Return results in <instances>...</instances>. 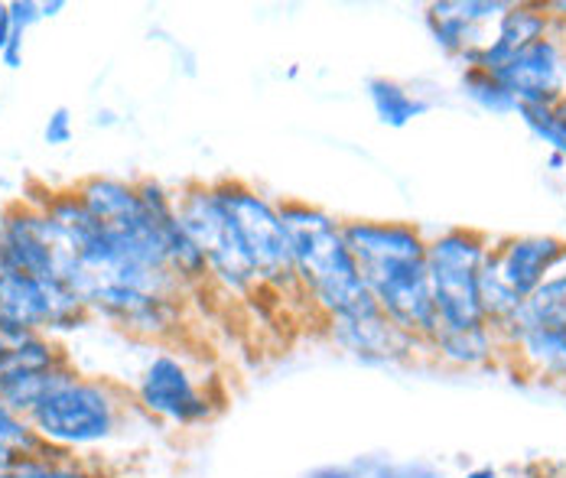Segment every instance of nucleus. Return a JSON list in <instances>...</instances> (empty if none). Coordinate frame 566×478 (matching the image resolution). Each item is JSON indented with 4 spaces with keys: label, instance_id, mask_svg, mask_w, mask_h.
Returning <instances> with one entry per match:
<instances>
[{
    "label": "nucleus",
    "instance_id": "obj_1",
    "mask_svg": "<svg viewBox=\"0 0 566 478\" xmlns=\"http://www.w3.org/2000/svg\"><path fill=\"white\" fill-rule=\"evenodd\" d=\"M283 225L293 247L300 290L316 319H352L378 312L368 284L361 280L355 257L342 235V219L323 205L303 199H281Z\"/></svg>",
    "mask_w": 566,
    "mask_h": 478
},
{
    "label": "nucleus",
    "instance_id": "obj_2",
    "mask_svg": "<svg viewBox=\"0 0 566 478\" xmlns=\"http://www.w3.org/2000/svg\"><path fill=\"white\" fill-rule=\"evenodd\" d=\"M130 414H137L134 401L117 381L69 364L56 384L30 407L27 419L46 449L82 459V453L112 446Z\"/></svg>",
    "mask_w": 566,
    "mask_h": 478
},
{
    "label": "nucleus",
    "instance_id": "obj_3",
    "mask_svg": "<svg viewBox=\"0 0 566 478\" xmlns=\"http://www.w3.org/2000/svg\"><path fill=\"white\" fill-rule=\"evenodd\" d=\"M228 219L238 232V241L258 274L261 294H271L277 299H303L296 264H293V247L283 225L281 199L268 195L264 189L251 185L234 177H219L212 180Z\"/></svg>",
    "mask_w": 566,
    "mask_h": 478
},
{
    "label": "nucleus",
    "instance_id": "obj_4",
    "mask_svg": "<svg viewBox=\"0 0 566 478\" xmlns=\"http://www.w3.org/2000/svg\"><path fill=\"white\" fill-rule=\"evenodd\" d=\"M130 401L137 414L170 429H199L226 407V394L219 391V384L176 349H157L144 361Z\"/></svg>",
    "mask_w": 566,
    "mask_h": 478
},
{
    "label": "nucleus",
    "instance_id": "obj_5",
    "mask_svg": "<svg viewBox=\"0 0 566 478\" xmlns=\"http://www.w3.org/2000/svg\"><path fill=\"white\" fill-rule=\"evenodd\" d=\"M176 212L182 229L192 235L196 247L206 257L209 267V284L219 287L231 299H258L261 284L258 274L238 241V232L228 219L226 205L216 192L212 182L189 180L176 192Z\"/></svg>",
    "mask_w": 566,
    "mask_h": 478
},
{
    "label": "nucleus",
    "instance_id": "obj_6",
    "mask_svg": "<svg viewBox=\"0 0 566 478\" xmlns=\"http://www.w3.org/2000/svg\"><path fill=\"white\" fill-rule=\"evenodd\" d=\"M492 254V238L475 229H447L427 238V274L443 329L485 326L479 306V274Z\"/></svg>",
    "mask_w": 566,
    "mask_h": 478
},
{
    "label": "nucleus",
    "instance_id": "obj_7",
    "mask_svg": "<svg viewBox=\"0 0 566 478\" xmlns=\"http://www.w3.org/2000/svg\"><path fill=\"white\" fill-rule=\"evenodd\" d=\"M0 319L36 332V336H69L92 322L88 306L59 277H33L23 270H0Z\"/></svg>",
    "mask_w": 566,
    "mask_h": 478
},
{
    "label": "nucleus",
    "instance_id": "obj_8",
    "mask_svg": "<svg viewBox=\"0 0 566 478\" xmlns=\"http://www.w3.org/2000/svg\"><path fill=\"white\" fill-rule=\"evenodd\" d=\"M342 235L368 290L427 264V235L413 222L395 219H342Z\"/></svg>",
    "mask_w": 566,
    "mask_h": 478
},
{
    "label": "nucleus",
    "instance_id": "obj_9",
    "mask_svg": "<svg viewBox=\"0 0 566 478\" xmlns=\"http://www.w3.org/2000/svg\"><path fill=\"white\" fill-rule=\"evenodd\" d=\"M0 270H23L33 277H59V241L43 209L20 195L0 209Z\"/></svg>",
    "mask_w": 566,
    "mask_h": 478
},
{
    "label": "nucleus",
    "instance_id": "obj_10",
    "mask_svg": "<svg viewBox=\"0 0 566 478\" xmlns=\"http://www.w3.org/2000/svg\"><path fill=\"white\" fill-rule=\"evenodd\" d=\"M509 10V3L502 0H440L430 3L423 13V23L433 36V43L462 62V68L472 62V56L489 43L492 26L499 23V17Z\"/></svg>",
    "mask_w": 566,
    "mask_h": 478
},
{
    "label": "nucleus",
    "instance_id": "obj_11",
    "mask_svg": "<svg viewBox=\"0 0 566 478\" xmlns=\"http://www.w3.org/2000/svg\"><path fill=\"white\" fill-rule=\"evenodd\" d=\"M492 75L509 88L517 108L521 105H557L560 98H566V53L554 33L531 43L517 56H511Z\"/></svg>",
    "mask_w": 566,
    "mask_h": 478
},
{
    "label": "nucleus",
    "instance_id": "obj_12",
    "mask_svg": "<svg viewBox=\"0 0 566 478\" xmlns=\"http://www.w3.org/2000/svg\"><path fill=\"white\" fill-rule=\"evenodd\" d=\"M323 336L355 361L365 364H403V361L427 355L420 342L403 336L391 319L378 312L352 316V319H333L323 326Z\"/></svg>",
    "mask_w": 566,
    "mask_h": 478
},
{
    "label": "nucleus",
    "instance_id": "obj_13",
    "mask_svg": "<svg viewBox=\"0 0 566 478\" xmlns=\"http://www.w3.org/2000/svg\"><path fill=\"white\" fill-rule=\"evenodd\" d=\"M566 261V241L557 235H509L492 241V264L521 299H527Z\"/></svg>",
    "mask_w": 566,
    "mask_h": 478
},
{
    "label": "nucleus",
    "instance_id": "obj_14",
    "mask_svg": "<svg viewBox=\"0 0 566 478\" xmlns=\"http://www.w3.org/2000/svg\"><path fill=\"white\" fill-rule=\"evenodd\" d=\"M554 17L547 13V3H509V10L499 17L492 26L489 43L472 56L465 68H482V72H499L511 56L527 50L531 43L544 40L554 33Z\"/></svg>",
    "mask_w": 566,
    "mask_h": 478
},
{
    "label": "nucleus",
    "instance_id": "obj_15",
    "mask_svg": "<svg viewBox=\"0 0 566 478\" xmlns=\"http://www.w3.org/2000/svg\"><path fill=\"white\" fill-rule=\"evenodd\" d=\"M505 364L534 381L566 387V329L524 326L505 346Z\"/></svg>",
    "mask_w": 566,
    "mask_h": 478
},
{
    "label": "nucleus",
    "instance_id": "obj_16",
    "mask_svg": "<svg viewBox=\"0 0 566 478\" xmlns=\"http://www.w3.org/2000/svg\"><path fill=\"white\" fill-rule=\"evenodd\" d=\"M427 355L455 371H482L505 364V346L492 326H472V329H437L427 342Z\"/></svg>",
    "mask_w": 566,
    "mask_h": 478
},
{
    "label": "nucleus",
    "instance_id": "obj_17",
    "mask_svg": "<svg viewBox=\"0 0 566 478\" xmlns=\"http://www.w3.org/2000/svg\"><path fill=\"white\" fill-rule=\"evenodd\" d=\"M65 361H69V355H65L59 339L17 329V326L0 319V394L13 381L36 374V371H50L56 364H65Z\"/></svg>",
    "mask_w": 566,
    "mask_h": 478
},
{
    "label": "nucleus",
    "instance_id": "obj_18",
    "mask_svg": "<svg viewBox=\"0 0 566 478\" xmlns=\"http://www.w3.org/2000/svg\"><path fill=\"white\" fill-rule=\"evenodd\" d=\"M365 95H368V105H371V111H375V118L381 120L385 127H407V124H413L417 118H423L427 115V102L417 95V92H410L407 85H400L395 78H368V85H365Z\"/></svg>",
    "mask_w": 566,
    "mask_h": 478
},
{
    "label": "nucleus",
    "instance_id": "obj_19",
    "mask_svg": "<svg viewBox=\"0 0 566 478\" xmlns=\"http://www.w3.org/2000/svg\"><path fill=\"white\" fill-rule=\"evenodd\" d=\"M524 326H560L566 329V261L524 299Z\"/></svg>",
    "mask_w": 566,
    "mask_h": 478
},
{
    "label": "nucleus",
    "instance_id": "obj_20",
    "mask_svg": "<svg viewBox=\"0 0 566 478\" xmlns=\"http://www.w3.org/2000/svg\"><path fill=\"white\" fill-rule=\"evenodd\" d=\"M0 478H108L98 472L95 466H88L78 456H62V453H40V456H27L20 463H13L10 469H3Z\"/></svg>",
    "mask_w": 566,
    "mask_h": 478
},
{
    "label": "nucleus",
    "instance_id": "obj_21",
    "mask_svg": "<svg viewBox=\"0 0 566 478\" xmlns=\"http://www.w3.org/2000/svg\"><path fill=\"white\" fill-rule=\"evenodd\" d=\"M40 453H46V446L33 433L30 419L10 411L7 404H0V472L27 456H40Z\"/></svg>",
    "mask_w": 566,
    "mask_h": 478
},
{
    "label": "nucleus",
    "instance_id": "obj_22",
    "mask_svg": "<svg viewBox=\"0 0 566 478\" xmlns=\"http://www.w3.org/2000/svg\"><path fill=\"white\" fill-rule=\"evenodd\" d=\"M462 92L472 105H479L489 115H517V102L511 98V92L492 75L482 68H462Z\"/></svg>",
    "mask_w": 566,
    "mask_h": 478
},
{
    "label": "nucleus",
    "instance_id": "obj_23",
    "mask_svg": "<svg viewBox=\"0 0 566 478\" xmlns=\"http://www.w3.org/2000/svg\"><path fill=\"white\" fill-rule=\"evenodd\" d=\"M72 137H75V118H72V111L69 108H53L46 124H43V140L50 147H65Z\"/></svg>",
    "mask_w": 566,
    "mask_h": 478
},
{
    "label": "nucleus",
    "instance_id": "obj_24",
    "mask_svg": "<svg viewBox=\"0 0 566 478\" xmlns=\"http://www.w3.org/2000/svg\"><path fill=\"white\" fill-rule=\"evenodd\" d=\"M10 20H13V30L27 36L36 23H43L40 3L36 0H10Z\"/></svg>",
    "mask_w": 566,
    "mask_h": 478
},
{
    "label": "nucleus",
    "instance_id": "obj_25",
    "mask_svg": "<svg viewBox=\"0 0 566 478\" xmlns=\"http://www.w3.org/2000/svg\"><path fill=\"white\" fill-rule=\"evenodd\" d=\"M23 43H27V36L13 30V40H10V43H7V50L0 53V62H3L7 68H13V72L23 65Z\"/></svg>",
    "mask_w": 566,
    "mask_h": 478
},
{
    "label": "nucleus",
    "instance_id": "obj_26",
    "mask_svg": "<svg viewBox=\"0 0 566 478\" xmlns=\"http://www.w3.org/2000/svg\"><path fill=\"white\" fill-rule=\"evenodd\" d=\"M13 40V20H10V3H0V53Z\"/></svg>",
    "mask_w": 566,
    "mask_h": 478
},
{
    "label": "nucleus",
    "instance_id": "obj_27",
    "mask_svg": "<svg viewBox=\"0 0 566 478\" xmlns=\"http://www.w3.org/2000/svg\"><path fill=\"white\" fill-rule=\"evenodd\" d=\"M310 478H361V476H358V472H352V469H345V466H329V469L313 472Z\"/></svg>",
    "mask_w": 566,
    "mask_h": 478
},
{
    "label": "nucleus",
    "instance_id": "obj_28",
    "mask_svg": "<svg viewBox=\"0 0 566 478\" xmlns=\"http://www.w3.org/2000/svg\"><path fill=\"white\" fill-rule=\"evenodd\" d=\"M65 7H69L65 0H46V3H40V13H43V20H53Z\"/></svg>",
    "mask_w": 566,
    "mask_h": 478
},
{
    "label": "nucleus",
    "instance_id": "obj_29",
    "mask_svg": "<svg viewBox=\"0 0 566 478\" xmlns=\"http://www.w3.org/2000/svg\"><path fill=\"white\" fill-rule=\"evenodd\" d=\"M462 478H502V476H499V469H492V466H475V469H469Z\"/></svg>",
    "mask_w": 566,
    "mask_h": 478
},
{
    "label": "nucleus",
    "instance_id": "obj_30",
    "mask_svg": "<svg viewBox=\"0 0 566 478\" xmlns=\"http://www.w3.org/2000/svg\"><path fill=\"white\" fill-rule=\"evenodd\" d=\"M547 13L554 17V23H564V20H566V0H557V3H547Z\"/></svg>",
    "mask_w": 566,
    "mask_h": 478
},
{
    "label": "nucleus",
    "instance_id": "obj_31",
    "mask_svg": "<svg viewBox=\"0 0 566 478\" xmlns=\"http://www.w3.org/2000/svg\"><path fill=\"white\" fill-rule=\"evenodd\" d=\"M554 115H557V120H560V130H564V137H566V98H560V102L554 105Z\"/></svg>",
    "mask_w": 566,
    "mask_h": 478
},
{
    "label": "nucleus",
    "instance_id": "obj_32",
    "mask_svg": "<svg viewBox=\"0 0 566 478\" xmlns=\"http://www.w3.org/2000/svg\"><path fill=\"white\" fill-rule=\"evenodd\" d=\"M114 111H98V118H95V124H105V127H112L114 124Z\"/></svg>",
    "mask_w": 566,
    "mask_h": 478
},
{
    "label": "nucleus",
    "instance_id": "obj_33",
    "mask_svg": "<svg viewBox=\"0 0 566 478\" xmlns=\"http://www.w3.org/2000/svg\"><path fill=\"white\" fill-rule=\"evenodd\" d=\"M527 478H551V476H547L544 469H531V472H527Z\"/></svg>",
    "mask_w": 566,
    "mask_h": 478
}]
</instances>
